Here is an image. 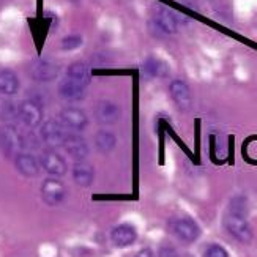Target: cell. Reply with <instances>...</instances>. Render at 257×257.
I'll return each instance as SVG.
<instances>
[{
  "label": "cell",
  "instance_id": "1",
  "mask_svg": "<svg viewBox=\"0 0 257 257\" xmlns=\"http://www.w3.org/2000/svg\"><path fill=\"white\" fill-rule=\"evenodd\" d=\"M226 229L229 230V233L233 238H237L238 241H241L244 244H249L252 241L254 233H252V229L249 226L246 216L229 213L226 216Z\"/></svg>",
  "mask_w": 257,
  "mask_h": 257
},
{
  "label": "cell",
  "instance_id": "2",
  "mask_svg": "<svg viewBox=\"0 0 257 257\" xmlns=\"http://www.w3.org/2000/svg\"><path fill=\"white\" fill-rule=\"evenodd\" d=\"M153 27L160 30L163 35H172L178 30L180 21H178V13L167 7H160L153 15Z\"/></svg>",
  "mask_w": 257,
  "mask_h": 257
},
{
  "label": "cell",
  "instance_id": "3",
  "mask_svg": "<svg viewBox=\"0 0 257 257\" xmlns=\"http://www.w3.org/2000/svg\"><path fill=\"white\" fill-rule=\"evenodd\" d=\"M172 233L174 235L183 241V243H193L199 238L200 235V229L197 226V222L191 218H180V219H175L172 222Z\"/></svg>",
  "mask_w": 257,
  "mask_h": 257
},
{
  "label": "cell",
  "instance_id": "4",
  "mask_svg": "<svg viewBox=\"0 0 257 257\" xmlns=\"http://www.w3.org/2000/svg\"><path fill=\"white\" fill-rule=\"evenodd\" d=\"M41 196L48 205L55 207L63 202V199L66 196V188L57 178H48L41 185Z\"/></svg>",
  "mask_w": 257,
  "mask_h": 257
},
{
  "label": "cell",
  "instance_id": "5",
  "mask_svg": "<svg viewBox=\"0 0 257 257\" xmlns=\"http://www.w3.org/2000/svg\"><path fill=\"white\" fill-rule=\"evenodd\" d=\"M40 134H41V139L44 141V144L49 145L51 149L63 145L65 138H66L63 125L59 123V121H55V120H48L46 123H43Z\"/></svg>",
  "mask_w": 257,
  "mask_h": 257
},
{
  "label": "cell",
  "instance_id": "6",
  "mask_svg": "<svg viewBox=\"0 0 257 257\" xmlns=\"http://www.w3.org/2000/svg\"><path fill=\"white\" fill-rule=\"evenodd\" d=\"M18 117L27 128H37L43 120V109L35 101H22L18 106Z\"/></svg>",
  "mask_w": 257,
  "mask_h": 257
},
{
  "label": "cell",
  "instance_id": "7",
  "mask_svg": "<svg viewBox=\"0 0 257 257\" xmlns=\"http://www.w3.org/2000/svg\"><path fill=\"white\" fill-rule=\"evenodd\" d=\"M40 166L49 175H54V177H62V175H65L66 174V169H68V166H66V161L62 158V156L57 152H54V150L43 152L41 158H40Z\"/></svg>",
  "mask_w": 257,
  "mask_h": 257
},
{
  "label": "cell",
  "instance_id": "8",
  "mask_svg": "<svg viewBox=\"0 0 257 257\" xmlns=\"http://www.w3.org/2000/svg\"><path fill=\"white\" fill-rule=\"evenodd\" d=\"M60 123L73 131H84L88 125V117L82 109L66 107L60 112Z\"/></svg>",
  "mask_w": 257,
  "mask_h": 257
},
{
  "label": "cell",
  "instance_id": "9",
  "mask_svg": "<svg viewBox=\"0 0 257 257\" xmlns=\"http://www.w3.org/2000/svg\"><path fill=\"white\" fill-rule=\"evenodd\" d=\"M95 117L96 121L99 125L103 126H110L118 121L120 118V107L112 103V101H107V99H103L99 101L95 107Z\"/></svg>",
  "mask_w": 257,
  "mask_h": 257
},
{
  "label": "cell",
  "instance_id": "10",
  "mask_svg": "<svg viewBox=\"0 0 257 257\" xmlns=\"http://www.w3.org/2000/svg\"><path fill=\"white\" fill-rule=\"evenodd\" d=\"M169 92L174 99V103L180 107L182 110H188L193 104V96H191V88L189 85L182 81V79H175L169 85Z\"/></svg>",
  "mask_w": 257,
  "mask_h": 257
},
{
  "label": "cell",
  "instance_id": "11",
  "mask_svg": "<svg viewBox=\"0 0 257 257\" xmlns=\"http://www.w3.org/2000/svg\"><path fill=\"white\" fill-rule=\"evenodd\" d=\"M63 147L73 160L84 161L88 156V144L79 134H66Z\"/></svg>",
  "mask_w": 257,
  "mask_h": 257
},
{
  "label": "cell",
  "instance_id": "12",
  "mask_svg": "<svg viewBox=\"0 0 257 257\" xmlns=\"http://www.w3.org/2000/svg\"><path fill=\"white\" fill-rule=\"evenodd\" d=\"M59 74V66L51 60H37L30 66V76L35 81L48 82L55 79Z\"/></svg>",
  "mask_w": 257,
  "mask_h": 257
},
{
  "label": "cell",
  "instance_id": "13",
  "mask_svg": "<svg viewBox=\"0 0 257 257\" xmlns=\"http://www.w3.org/2000/svg\"><path fill=\"white\" fill-rule=\"evenodd\" d=\"M110 238H112L114 244L118 248H128L136 241L138 232L131 224H120L114 227V230L110 232Z\"/></svg>",
  "mask_w": 257,
  "mask_h": 257
},
{
  "label": "cell",
  "instance_id": "14",
  "mask_svg": "<svg viewBox=\"0 0 257 257\" xmlns=\"http://www.w3.org/2000/svg\"><path fill=\"white\" fill-rule=\"evenodd\" d=\"M59 95L63 99H66V101H82L87 93H85V87L68 79V77H65L59 84Z\"/></svg>",
  "mask_w": 257,
  "mask_h": 257
},
{
  "label": "cell",
  "instance_id": "15",
  "mask_svg": "<svg viewBox=\"0 0 257 257\" xmlns=\"http://www.w3.org/2000/svg\"><path fill=\"white\" fill-rule=\"evenodd\" d=\"M0 145H2V149L8 155L15 153L18 149L22 147V138L15 126L2 128V131H0Z\"/></svg>",
  "mask_w": 257,
  "mask_h": 257
},
{
  "label": "cell",
  "instance_id": "16",
  "mask_svg": "<svg viewBox=\"0 0 257 257\" xmlns=\"http://www.w3.org/2000/svg\"><path fill=\"white\" fill-rule=\"evenodd\" d=\"M66 77L74 82H77L82 87H87L92 81V71H90V66L87 63H82V62H76V63H71L68 66V71H66Z\"/></svg>",
  "mask_w": 257,
  "mask_h": 257
},
{
  "label": "cell",
  "instance_id": "17",
  "mask_svg": "<svg viewBox=\"0 0 257 257\" xmlns=\"http://www.w3.org/2000/svg\"><path fill=\"white\" fill-rule=\"evenodd\" d=\"M95 177L93 166L84 161H76L73 166V178L79 186H90Z\"/></svg>",
  "mask_w": 257,
  "mask_h": 257
},
{
  "label": "cell",
  "instance_id": "18",
  "mask_svg": "<svg viewBox=\"0 0 257 257\" xmlns=\"http://www.w3.org/2000/svg\"><path fill=\"white\" fill-rule=\"evenodd\" d=\"M16 169L26 177H35L40 172V163L30 153H18L15 158Z\"/></svg>",
  "mask_w": 257,
  "mask_h": 257
},
{
  "label": "cell",
  "instance_id": "19",
  "mask_svg": "<svg viewBox=\"0 0 257 257\" xmlns=\"http://www.w3.org/2000/svg\"><path fill=\"white\" fill-rule=\"evenodd\" d=\"M19 88V79L15 71L0 70V93L2 95H15Z\"/></svg>",
  "mask_w": 257,
  "mask_h": 257
},
{
  "label": "cell",
  "instance_id": "20",
  "mask_svg": "<svg viewBox=\"0 0 257 257\" xmlns=\"http://www.w3.org/2000/svg\"><path fill=\"white\" fill-rule=\"evenodd\" d=\"M95 145L101 153H110L117 145L115 134L112 131H109V130L98 131L96 136H95Z\"/></svg>",
  "mask_w": 257,
  "mask_h": 257
},
{
  "label": "cell",
  "instance_id": "21",
  "mask_svg": "<svg viewBox=\"0 0 257 257\" xmlns=\"http://www.w3.org/2000/svg\"><path fill=\"white\" fill-rule=\"evenodd\" d=\"M142 74L145 77H163L167 74V66L164 62L158 60V59H147L142 63Z\"/></svg>",
  "mask_w": 257,
  "mask_h": 257
},
{
  "label": "cell",
  "instance_id": "22",
  "mask_svg": "<svg viewBox=\"0 0 257 257\" xmlns=\"http://www.w3.org/2000/svg\"><path fill=\"white\" fill-rule=\"evenodd\" d=\"M229 213H235V215H240V216H246L248 215V207H246V200H244V197H235L232 200Z\"/></svg>",
  "mask_w": 257,
  "mask_h": 257
},
{
  "label": "cell",
  "instance_id": "23",
  "mask_svg": "<svg viewBox=\"0 0 257 257\" xmlns=\"http://www.w3.org/2000/svg\"><path fill=\"white\" fill-rule=\"evenodd\" d=\"M82 44V37L79 35H68V37H65L60 43V48L63 51H73L76 48H79Z\"/></svg>",
  "mask_w": 257,
  "mask_h": 257
},
{
  "label": "cell",
  "instance_id": "24",
  "mask_svg": "<svg viewBox=\"0 0 257 257\" xmlns=\"http://www.w3.org/2000/svg\"><path fill=\"white\" fill-rule=\"evenodd\" d=\"M204 257H229V254L224 248L219 246V244H211V246L207 248Z\"/></svg>",
  "mask_w": 257,
  "mask_h": 257
},
{
  "label": "cell",
  "instance_id": "25",
  "mask_svg": "<svg viewBox=\"0 0 257 257\" xmlns=\"http://www.w3.org/2000/svg\"><path fill=\"white\" fill-rule=\"evenodd\" d=\"M160 257H178V252L172 246H161L158 251Z\"/></svg>",
  "mask_w": 257,
  "mask_h": 257
},
{
  "label": "cell",
  "instance_id": "26",
  "mask_svg": "<svg viewBox=\"0 0 257 257\" xmlns=\"http://www.w3.org/2000/svg\"><path fill=\"white\" fill-rule=\"evenodd\" d=\"M136 257H155V255H153V251H152V249L144 248V249H141V251L136 254Z\"/></svg>",
  "mask_w": 257,
  "mask_h": 257
}]
</instances>
